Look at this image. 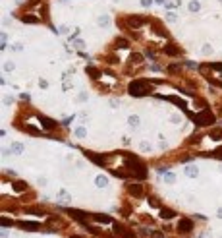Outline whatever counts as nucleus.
Wrapping results in <instances>:
<instances>
[{"mask_svg":"<svg viewBox=\"0 0 222 238\" xmlns=\"http://www.w3.org/2000/svg\"><path fill=\"white\" fill-rule=\"evenodd\" d=\"M21 49H23V47H21L19 43H14V45H12V50H14V52H19Z\"/></svg>","mask_w":222,"mask_h":238,"instance_id":"32","label":"nucleus"},{"mask_svg":"<svg viewBox=\"0 0 222 238\" xmlns=\"http://www.w3.org/2000/svg\"><path fill=\"white\" fill-rule=\"evenodd\" d=\"M216 213H218V217H220V219H222V209H218V211H216Z\"/></svg>","mask_w":222,"mask_h":238,"instance_id":"36","label":"nucleus"},{"mask_svg":"<svg viewBox=\"0 0 222 238\" xmlns=\"http://www.w3.org/2000/svg\"><path fill=\"white\" fill-rule=\"evenodd\" d=\"M184 174L189 176V178H197V176H199V168L193 167V165H187V167L184 168Z\"/></svg>","mask_w":222,"mask_h":238,"instance_id":"11","label":"nucleus"},{"mask_svg":"<svg viewBox=\"0 0 222 238\" xmlns=\"http://www.w3.org/2000/svg\"><path fill=\"white\" fill-rule=\"evenodd\" d=\"M18 226H19V229H23V230H31V232H37L41 229V225L35 223V221H19Z\"/></svg>","mask_w":222,"mask_h":238,"instance_id":"6","label":"nucleus"},{"mask_svg":"<svg viewBox=\"0 0 222 238\" xmlns=\"http://www.w3.org/2000/svg\"><path fill=\"white\" fill-rule=\"evenodd\" d=\"M75 138L85 140V138H87V130H85L83 126H77V128H75Z\"/></svg>","mask_w":222,"mask_h":238,"instance_id":"16","label":"nucleus"},{"mask_svg":"<svg viewBox=\"0 0 222 238\" xmlns=\"http://www.w3.org/2000/svg\"><path fill=\"white\" fill-rule=\"evenodd\" d=\"M25 215H37V217H41V219L48 217V215H47V211H44V209H41V207H37V205L25 207Z\"/></svg>","mask_w":222,"mask_h":238,"instance_id":"9","label":"nucleus"},{"mask_svg":"<svg viewBox=\"0 0 222 238\" xmlns=\"http://www.w3.org/2000/svg\"><path fill=\"white\" fill-rule=\"evenodd\" d=\"M58 199H60V203H70V201H72L70 194H68L66 190H60V192H58Z\"/></svg>","mask_w":222,"mask_h":238,"instance_id":"15","label":"nucleus"},{"mask_svg":"<svg viewBox=\"0 0 222 238\" xmlns=\"http://www.w3.org/2000/svg\"><path fill=\"white\" fill-rule=\"evenodd\" d=\"M168 72H170V74H180L182 70H180V66H176V64H170V66H168Z\"/></svg>","mask_w":222,"mask_h":238,"instance_id":"23","label":"nucleus"},{"mask_svg":"<svg viewBox=\"0 0 222 238\" xmlns=\"http://www.w3.org/2000/svg\"><path fill=\"white\" fill-rule=\"evenodd\" d=\"M10 149H12V153H14V155H21V153H23V143L14 141L12 145H10Z\"/></svg>","mask_w":222,"mask_h":238,"instance_id":"12","label":"nucleus"},{"mask_svg":"<svg viewBox=\"0 0 222 238\" xmlns=\"http://www.w3.org/2000/svg\"><path fill=\"white\" fill-rule=\"evenodd\" d=\"M139 149H141V151H145V153H149V151L153 149V147H151V143H149V141L143 140V141H139Z\"/></svg>","mask_w":222,"mask_h":238,"instance_id":"18","label":"nucleus"},{"mask_svg":"<svg viewBox=\"0 0 222 238\" xmlns=\"http://www.w3.org/2000/svg\"><path fill=\"white\" fill-rule=\"evenodd\" d=\"M95 184H97V188H106V186H108V178L103 176V174H98V176L95 178Z\"/></svg>","mask_w":222,"mask_h":238,"instance_id":"13","label":"nucleus"},{"mask_svg":"<svg viewBox=\"0 0 222 238\" xmlns=\"http://www.w3.org/2000/svg\"><path fill=\"white\" fill-rule=\"evenodd\" d=\"M151 238H164V234L160 230H151Z\"/></svg>","mask_w":222,"mask_h":238,"instance_id":"27","label":"nucleus"},{"mask_svg":"<svg viewBox=\"0 0 222 238\" xmlns=\"http://www.w3.org/2000/svg\"><path fill=\"white\" fill-rule=\"evenodd\" d=\"M166 19H168V21H176V19H178V16H176L174 12H168V14H166Z\"/></svg>","mask_w":222,"mask_h":238,"instance_id":"29","label":"nucleus"},{"mask_svg":"<svg viewBox=\"0 0 222 238\" xmlns=\"http://www.w3.org/2000/svg\"><path fill=\"white\" fill-rule=\"evenodd\" d=\"M16 2H18V4H23V2H25V0H16Z\"/></svg>","mask_w":222,"mask_h":238,"instance_id":"37","label":"nucleus"},{"mask_svg":"<svg viewBox=\"0 0 222 238\" xmlns=\"http://www.w3.org/2000/svg\"><path fill=\"white\" fill-rule=\"evenodd\" d=\"M97 82L104 89H116L118 87V77H114L112 74H106V72H101V76L97 77Z\"/></svg>","mask_w":222,"mask_h":238,"instance_id":"3","label":"nucleus"},{"mask_svg":"<svg viewBox=\"0 0 222 238\" xmlns=\"http://www.w3.org/2000/svg\"><path fill=\"white\" fill-rule=\"evenodd\" d=\"M126 62H128L129 72H133V70H137V68H141V66H143V56H141L139 52H133Z\"/></svg>","mask_w":222,"mask_h":238,"instance_id":"4","label":"nucleus"},{"mask_svg":"<svg viewBox=\"0 0 222 238\" xmlns=\"http://www.w3.org/2000/svg\"><path fill=\"white\" fill-rule=\"evenodd\" d=\"M151 2H153V0H141V6L147 8V6H151Z\"/></svg>","mask_w":222,"mask_h":238,"instance_id":"34","label":"nucleus"},{"mask_svg":"<svg viewBox=\"0 0 222 238\" xmlns=\"http://www.w3.org/2000/svg\"><path fill=\"white\" fill-rule=\"evenodd\" d=\"M128 91H129L133 97H143V95H147V93L153 91V83L147 82V79H135V82L129 83Z\"/></svg>","mask_w":222,"mask_h":238,"instance_id":"2","label":"nucleus"},{"mask_svg":"<svg viewBox=\"0 0 222 238\" xmlns=\"http://www.w3.org/2000/svg\"><path fill=\"white\" fill-rule=\"evenodd\" d=\"M218 2H222V0H218Z\"/></svg>","mask_w":222,"mask_h":238,"instance_id":"39","label":"nucleus"},{"mask_svg":"<svg viewBox=\"0 0 222 238\" xmlns=\"http://www.w3.org/2000/svg\"><path fill=\"white\" fill-rule=\"evenodd\" d=\"M128 192H129V196H133V198H143V196H145V188H143L141 184H129Z\"/></svg>","mask_w":222,"mask_h":238,"instance_id":"7","label":"nucleus"},{"mask_svg":"<svg viewBox=\"0 0 222 238\" xmlns=\"http://www.w3.org/2000/svg\"><path fill=\"white\" fill-rule=\"evenodd\" d=\"M75 49L77 50H85V43L81 39H75Z\"/></svg>","mask_w":222,"mask_h":238,"instance_id":"25","label":"nucleus"},{"mask_svg":"<svg viewBox=\"0 0 222 238\" xmlns=\"http://www.w3.org/2000/svg\"><path fill=\"white\" fill-rule=\"evenodd\" d=\"M98 25H101V27H108L110 25V18L108 16H101V18H98Z\"/></svg>","mask_w":222,"mask_h":238,"instance_id":"19","label":"nucleus"},{"mask_svg":"<svg viewBox=\"0 0 222 238\" xmlns=\"http://www.w3.org/2000/svg\"><path fill=\"white\" fill-rule=\"evenodd\" d=\"M201 52H203L205 56H209V54H213V49H210V45H203V49H201Z\"/></svg>","mask_w":222,"mask_h":238,"instance_id":"24","label":"nucleus"},{"mask_svg":"<svg viewBox=\"0 0 222 238\" xmlns=\"http://www.w3.org/2000/svg\"><path fill=\"white\" fill-rule=\"evenodd\" d=\"M60 33H62V35H68V33H70V27H68V25H60Z\"/></svg>","mask_w":222,"mask_h":238,"instance_id":"31","label":"nucleus"},{"mask_svg":"<svg viewBox=\"0 0 222 238\" xmlns=\"http://www.w3.org/2000/svg\"><path fill=\"white\" fill-rule=\"evenodd\" d=\"M4 176H12V178H18V174L12 171V168H4Z\"/></svg>","mask_w":222,"mask_h":238,"instance_id":"26","label":"nucleus"},{"mask_svg":"<svg viewBox=\"0 0 222 238\" xmlns=\"http://www.w3.org/2000/svg\"><path fill=\"white\" fill-rule=\"evenodd\" d=\"M199 10H201V2H197V0H191L189 2V12H199Z\"/></svg>","mask_w":222,"mask_h":238,"instance_id":"17","label":"nucleus"},{"mask_svg":"<svg viewBox=\"0 0 222 238\" xmlns=\"http://www.w3.org/2000/svg\"><path fill=\"white\" fill-rule=\"evenodd\" d=\"M128 124H129L131 128H139V126H141V118H139L137 114H131V116L128 118Z\"/></svg>","mask_w":222,"mask_h":238,"instance_id":"14","label":"nucleus"},{"mask_svg":"<svg viewBox=\"0 0 222 238\" xmlns=\"http://www.w3.org/2000/svg\"><path fill=\"white\" fill-rule=\"evenodd\" d=\"M14 70H16V66H14V62H10V60H8V62L4 64V72H14Z\"/></svg>","mask_w":222,"mask_h":238,"instance_id":"22","label":"nucleus"},{"mask_svg":"<svg viewBox=\"0 0 222 238\" xmlns=\"http://www.w3.org/2000/svg\"><path fill=\"white\" fill-rule=\"evenodd\" d=\"M4 105H8V107H10V105H14V97L6 95V97H4Z\"/></svg>","mask_w":222,"mask_h":238,"instance_id":"28","label":"nucleus"},{"mask_svg":"<svg viewBox=\"0 0 222 238\" xmlns=\"http://www.w3.org/2000/svg\"><path fill=\"white\" fill-rule=\"evenodd\" d=\"M164 182H166V184H174V182H176V176H174L172 172H166V174H164Z\"/></svg>","mask_w":222,"mask_h":238,"instance_id":"21","label":"nucleus"},{"mask_svg":"<svg viewBox=\"0 0 222 238\" xmlns=\"http://www.w3.org/2000/svg\"><path fill=\"white\" fill-rule=\"evenodd\" d=\"M157 2H159V4H162V2H164V0H157Z\"/></svg>","mask_w":222,"mask_h":238,"instance_id":"38","label":"nucleus"},{"mask_svg":"<svg viewBox=\"0 0 222 238\" xmlns=\"http://www.w3.org/2000/svg\"><path fill=\"white\" fill-rule=\"evenodd\" d=\"M162 50H164V54H168V56H180L182 54V50L178 49L174 43H166L164 47H162Z\"/></svg>","mask_w":222,"mask_h":238,"instance_id":"8","label":"nucleus"},{"mask_svg":"<svg viewBox=\"0 0 222 238\" xmlns=\"http://www.w3.org/2000/svg\"><path fill=\"white\" fill-rule=\"evenodd\" d=\"M170 122H172V124H180V122H182V114L172 112V114H170Z\"/></svg>","mask_w":222,"mask_h":238,"instance_id":"20","label":"nucleus"},{"mask_svg":"<svg viewBox=\"0 0 222 238\" xmlns=\"http://www.w3.org/2000/svg\"><path fill=\"white\" fill-rule=\"evenodd\" d=\"M110 107L118 108V107H120V101H118V99H112V101H110Z\"/></svg>","mask_w":222,"mask_h":238,"instance_id":"33","label":"nucleus"},{"mask_svg":"<svg viewBox=\"0 0 222 238\" xmlns=\"http://www.w3.org/2000/svg\"><path fill=\"white\" fill-rule=\"evenodd\" d=\"M159 217H160L162 221H174V219H176V211H172V209H166V207H162V209L159 211Z\"/></svg>","mask_w":222,"mask_h":238,"instance_id":"10","label":"nucleus"},{"mask_svg":"<svg viewBox=\"0 0 222 238\" xmlns=\"http://www.w3.org/2000/svg\"><path fill=\"white\" fill-rule=\"evenodd\" d=\"M120 25H124L129 31H143L149 25V21L145 19V16H128L126 19H120Z\"/></svg>","mask_w":222,"mask_h":238,"instance_id":"1","label":"nucleus"},{"mask_svg":"<svg viewBox=\"0 0 222 238\" xmlns=\"http://www.w3.org/2000/svg\"><path fill=\"white\" fill-rule=\"evenodd\" d=\"M218 238H222V236H218Z\"/></svg>","mask_w":222,"mask_h":238,"instance_id":"40","label":"nucleus"},{"mask_svg":"<svg viewBox=\"0 0 222 238\" xmlns=\"http://www.w3.org/2000/svg\"><path fill=\"white\" fill-rule=\"evenodd\" d=\"M39 184L44 186V184H47V178H43V176H41V178H39Z\"/></svg>","mask_w":222,"mask_h":238,"instance_id":"35","label":"nucleus"},{"mask_svg":"<svg viewBox=\"0 0 222 238\" xmlns=\"http://www.w3.org/2000/svg\"><path fill=\"white\" fill-rule=\"evenodd\" d=\"M87 99H89V97H87V93H79V95H77V101H79V103H85Z\"/></svg>","mask_w":222,"mask_h":238,"instance_id":"30","label":"nucleus"},{"mask_svg":"<svg viewBox=\"0 0 222 238\" xmlns=\"http://www.w3.org/2000/svg\"><path fill=\"white\" fill-rule=\"evenodd\" d=\"M178 230L180 232H191L193 230V221L187 219V217H182L180 223H178Z\"/></svg>","mask_w":222,"mask_h":238,"instance_id":"5","label":"nucleus"}]
</instances>
